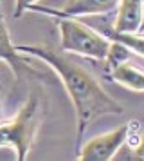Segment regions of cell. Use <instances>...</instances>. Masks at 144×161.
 I'll return each mask as SVG.
<instances>
[{"instance_id": "cell-1", "label": "cell", "mask_w": 144, "mask_h": 161, "mask_svg": "<svg viewBox=\"0 0 144 161\" xmlns=\"http://www.w3.org/2000/svg\"><path fill=\"white\" fill-rule=\"evenodd\" d=\"M18 53L38 58L45 62L47 65L56 73L61 80L67 94L70 98L74 112H76V150L83 143V136L88 130V127L101 116L110 114H121L122 105L115 98L108 94L99 81L92 74L81 67L78 62L67 56V53H59L45 45H16Z\"/></svg>"}, {"instance_id": "cell-2", "label": "cell", "mask_w": 144, "mask_h": 161, "mask_svg": "<svg viewBox=\"0 0 144 161\" xmlns=\"http://www.w3.org/2000/svg\"><path fill=\"white\" fill-rule=\"evenodd\" d=\"M42 123V105L36 96H29L13 119L0 121V148H11L20 161L27 159Z\"/></svg>"}, {"instance_id": "cell-3", "label": "cell", "mask_w": 144, "mask_h": 161, "mask_svg": "<svg viewBox=\"0 0 144 161\" xmlns=\"http://www.w3.org/2000/svg\"><path fill=\"white\" fill-rule=\"evenodd\" d=\"M59 49L67 54H78L85 58L103 62L110 47V38L70 16H58Z\"/></svg>"}, {"instance_id": "cell-4", "label": "cell", "mask_w": 144, "mask_h": 161, "mask_svg": "<svg viewBox=\"0 0 144 161\" xmlns=\"http://www.w3.org/2000/svg\"><path fill=\"white\" fill-rule=\"evenodd\" d=\"M130 127H131L130 123H124L112 132L88 139L86 143L79 145V148L76 150V158L88 161H110L128 139Z\"/></svg>"}, {"instance_id": "cell-5", "label": "cell", "mask_w": 144, "mask_h": 161, "mask_svg": "<svg viewBox=\"0 0 144 161\" xmlns=\"http://www.w3.org/2000/svg\"><path fill=\"white\" fill-rule=\"evenodd\" d=\"M119 0H69L63 8L54 9V8H43V6H33L29 11L43 13L58 18V16H97V15H108L117 9Z\"/></svg>"}, {"instance_id": "cell-6", "label": "cell", "mask_w": 144, "mask_h": 161, "mask_svg": "<svg viewBox=\"0 0 144 161\" xmlns=\"http://www.w3.org/2000/svg\"><path fill=\"white\" fill-rule=\"evenodd\" d=\"M0 60H4L9 69L13 71L14 78L20 80L22 76L25 74H33V76H42L38 69L31 65L27 62V56L18 53L16 45L13 44L11 40V33H9V27H7V22L4 18V11H2V4H0Z\"/></svg>"}, {"instance_id": "cell-7", "label": "cell", "mask_w": 144, "mask_h": 161, "mask_svg": "<svg viewBox=\"0 0 144 161\" xmlns=\"http://www.w3.org/2000/svg\"><path fill=\"white\" fill-rule=\"evenodd\" d=\"M144 0H119L117 4V18L112 29L121 33H139L142 22Z\"/></svg>"}, {"instance_id": "cell-8", "label": "cell", "mask_w": 144, "mask_h": 161, "mask_svg": "<svg viewBox=\"0 0 144 161\" xmlns=\"http://www.w3.org/2000/svg\"><path fill=\"white\" fill-rule=\"evenodd\" d=\"M110 80L133 92H144V67L133 64L131 60L108 71Z\"/></svg>"}, {"instance_id": "cell-9", "label": "cell", "mask_w": 144, "mask_h": 161, "mask_svg": "<svg viewBox=\"0 0 144 161\" xmlns=\"http://www.w3.org/2000/svg\"><path fill=\"white\" fill-rule=\"evenodd\" d=\"M103 35L108 36L110 40H115V42L122 44L124 47H128L133 54L144 58V35H137V33H121V31H114V29H105Z\"/></svg>"}, {"instance_id": "cell-10", "label": "cell", "mask_w": 144, "mask_h": 161, "mask_svg": "<svg viewBox=\"0 0 144 161\" xmlns=\"http://www.w3.org/2000/svg\"><path fill=\"white\" fill-rule=\"evenodd\" d=\"M131 56H133V53L130 51L128 47H124L122 44L115 42V40H110V47H108L106 56L103 60V62H105V67H106V73L110 69H114V67L121 65L124 62H128Z\"/></svg>"}, {"instance_id": "cell-11", "label": "cell", "mask_w": 144, "mask_h": 161, "mask_svg": "<svg viewBox=\"0 0 144 161\" xmlns=\"http://www.w3.org/2000/svg\"><path fill=\"white\" fill-rule=\"evenodd\" d=\"M40 0H14V9H13V15L14 18H22V15L29 11V9L36 6Z\"/></svg>"}, {"instance_id": "cell-12", "label": "cell", "mask_w": 144, "mask_h": 161, "mask_svg": "<svg viewBox=\"0 0 144 161\" xmlns=\"http://www.w3.org/2000/svg\"><path fill=\"white\" fill-rule=\"evenodd\" d=\"M135 158L137 159H144V136L139 139V143L135 145Z\"/></svg>"}, {"instance_id": "cell-13", "label": "cell", "mask_w": 144, "mask_h": 161, "mask_svg": "<svg viewBox=\"0 0 144 161\" xmlns=\"http://www.w3.org/2000/svg\"><path fill=\"white\" fill-rule=\"evenodd\" d=\"M139 33H144V8H142V22H141V27H139Z\"/></svg>"}, {"instance_id": "cell-14", "label": "cell", "mask_w": 144, "mask_h": 161, "mask_svg": "<svg viewBox=\"0 0 144 161\" xmlns=\"http://www.w3.org/2000/svg\"><path fill=\"white\" fill-rule=\"evenodd\" d=\"M0 114H2V102H0Z\"/></svg>"}]
</instances>
